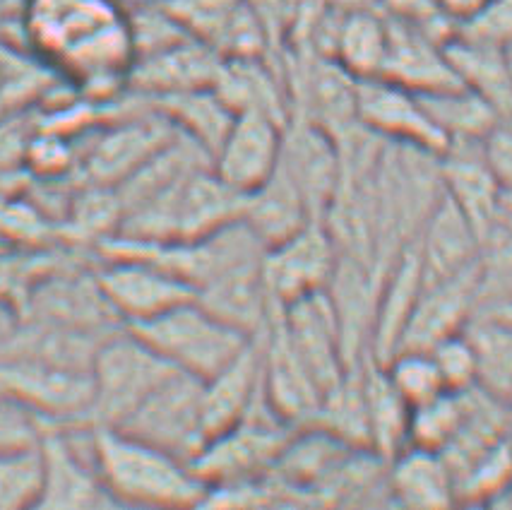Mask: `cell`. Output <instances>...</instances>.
Segmentation results:
<instances>
[{
	"label": "cell",
	"instance_id": "31",
	"mask_svg": "<svg viewBox=\"0 0 512 510\" xmlns=\"http://www.w3.org/2000/svg\"><path fill=\"white\" fill-rule=\"evenodd\" d=\"M512 474V446L505 441L488 448L472 465H467L455 477L457 503H476L491 506L496 496L505 489Z\"/></svg>",
	"mask_w": 512,
	"mask_h": 510
},
{
	"label": "cell",
	"instance_id": "41",
	"mask_svg": "<svg viewBox=\"0 0 512 510\" xmlns=\"http://www.w3.org/2000/svg\"><path fill=\"white\" fill-rule=\"evenodd\" d=\"M505 438H508V443L512 446V407H510V417H508V429H505Z\"/></svg>",
	"mask_w": 512,
	"mask_h": 510
},
{
	"label": "cell",
	"instance_id": "34",
	"mask_svg": "<svg viewBox=\"0 0 512 510\" xmlns=\"http://www.w3.org/2000/svg\"><path fill=\"white\" fill-rule=\"evenodd\" d=\"M457 39L508 49L512 46V0H486L476 13L457 25Z\"/></svg>",
	"mask_w": 512,
	"mask_h": 510
},
{
	"label": "cell",
	"instance_id": "38",
	"mask_svg": "<svg viewBox=\"0 0 512 510\" xmlns=\"http://www.w3.org/2000/svg\"><path fill=\"white\" fill-rule=\"evenodd\" d=\"M484 3L486 0H440V8H443V13L448 15L455 25H462V22L469 20Z\"/></svg>",
	"mask_w": 512,
	"mask_h": 510
},
{
	"label": "cell",
	"instance_id": "8",
	"mask_svg": "<svg viewBox=\"0 0 512 510\" xmlns=\"http://www.w3.org/2000/svg\"><path fill=\"white\" fill-rule=\"evenodd\" d=\"M0 393L13 397L41 421L87 424L92 373L32 357L0 354Z\"/></svg>",
	"mask_w": 512,
	"mask_h": 510
},
{
	"label": "cell",
	"instance_id": "23",
	"mask_svg": "<svg viewBox=\"0 0 512 510\" xmlns=\"http://www.w3.org/2000/svg\"><path fill=\"white\" fill-rule=\"evenodd\" d=\"M390 44L388 17L378 5H356L344 13L332 41L330 56L356 80L380 77Z\"/></svg>",
	"mask_w": 512,
	"mask_h": 510
},
{
	"label": "cell",
	"instance_id": "5",
	"mask_svg": "<svg viewBox=\"0 0 512 510\" xmlns=\"http://www.w3.org/2000/svg\"><path fill=\"white\" fill-rule=\"evenodd\" d=\"M299 426H291L260 393L255 405L229 429L219 431L190 462L205 486L250 482L270 474Z\"/></svg>",
	"mask_w": 512,
	"mask_h": 510
},
{
	"label": "cell",
	"instance_id": "2",
	"mask_svg": "<svg viewBox=\"0 0 512 510\" xmlns=\"http://www.w3.org/2000/svg\"><path fill=\"white\" fill-rule=\"evenodd\" d=\"M97 472L116 506H200L207 486L193 465L113 426H92Z\"/></svg>",
	"mask_w": 512,
	"mask_h": 510
},
{
	"label": "cell",
	"instance_id": "19",
	"mask_svg": "<svg viewBox=\"0 0 512 510\" xmlns=\"http://www.w3.org/2000/svg\"><path fill=\"white\" fill-rule=\"evenodd\" d=\"M260 393H263V345L260 337H255L224 369L202 381V414H205L207 438L236 424L255 405Z\"/></svg>",
	"mask_w": 512,
	"mask_h": 510
},
{
	"label": "cell",
	"instance_id": "25",
	"mask_svg": "<svg viewBox=\"0 0 512 510\" xmlns=\"http://www.w3.org/2000/svg\"><path fill=\"white\" fill-rule=\"evenodd\" d=\"M159 114H164L174 123L176 130L188 135L210 152L219 147V142L234 121V109L224 102L222 94L212 87H195V90L159 94V97H145Z\"/></svg>",
	"mask_w": 512,
	"mask_h": 510
},
{
	"label": "cell",
	"instance_id": "33",
	"mask_svg": "<svg viewBox=\"0 0 512 510\" xmlns=\"http://www.w3.org/2000/svg\"><path fill=\"white\" fill-rule=\"evenodd\" d=\"M428 352L433 354L445 388L452 393H462L479 383V359H476L474 342L467 330L443 337L436 345L428 347Z\"/></svg>",
	"mask_w": 512,
	"mask_h": 510
},
{
	"label": "cell",
	"instance_id": "4",
	"mask_svg": "<svg viewBox=\"0 0 512 510\" xmlns=\"http://www.w3.org/2000/svg\"><path fill=\"white\" fill-rule=\"evenodd\" d=\"M176 369L128 325L101 340L92 359V405L87 424L121 426L140 402Z\"/></svg>",
	"mask_w": 512,
	"mask_h": 510
},
{
	"label": "cell",
	"instance_id": "37",
	"mask_svg": "<svg viewBox=\"0 0 512 510\" xmlns=\"http://www.w3.org/2000/svg\"><path fill=\"white\" fill-rule=\"evenodd\" d=\"M484 157L493 174L498 176L500 186H512V118H498L496 126L481 140Z\"/></svg>",
	"mask_w": 512,
	"mask_h": 510
},
{
	"label": "cell",
	"instance_id": "12",
	"mask_svg": "<svg viewBox=\"0 0 512 510\" xmlns=\"http://www.w3.org/2000/svg\"><path fill=\"white\" fill-rule=\"evenodd\" d=\"M284 126L263 111H241L212 154L214 174L246 198L277 171L284 147Z\"/></svg>",
	"mask_w": 512,
	"mask_h": 510
},
{
	"label": "cell",
	"instance_id": "10",
	"mask_svg": "<svg viewBox=\"0 0 512 510\" xmlns=\"http://www.w3.org/2000/svg\"><path fill=\"white\" fill-rule=\"evenodd\" d=\"M339 246L325 222H308L296 234L265 248L263 272L277 306L323 292L335 275Z\"/></svg>",
	"mask_w": 512,
	"mask_h": 510
},
{
	"label": "cell",
	"instance_id": "36",
	"mask_svg": "<svg viewBox=\"0 0 512 510\" xmlns=\"http://www.w3.org/2000/svg\"><path fill=\"white\" fill-rule=\"evenodd\" d=\"M41 434V419L13 397L0 393V450L34 446Z\"/></svg>",
	"mask_w": 512,
	"mask_h": 510
},
{
	"label": "cell",
	"instance_id": "17",
	"mask_svg": "<svg viewBox=\"0 0 512 510\" xmlns=\"http://www.w3.org/2000/svg\"><path fill=\"white\" fill-rule=\"evenodd\" d=\"M412 241L419 253L421 270H424V282L440 280V277L464 270L479 258L481 248L479 236L469 219L462 215L460 207L452 203L445 191L440 193Z\"/></svg>",
	"mask_w": 512,
	"mask_h": 510
},
{
	"label": "cell",
	"instance_id": "11",
	"mask_svg": "<svg viewBox=\"0 0 512 510\" xmlns=\"http://www.w3.org/2000/svg\"><path fill=\"white\" fill-rule=\"evenodd\" d=\"M356 118L368 133L392 145L419 147L433 154H443L448 147L419 94L388 77L359 80Z\"/></svg>",
	"mask_w": 512,
	"mask_h": 510
},
{
	"label": "cell",
	"instance_id": "35",
	"mask_svg": "<svg viewBox=\"0 0 512 510\" xmlns=\"http://www.w3.org/2000/svg\"><path fill=\"white\" fill-rule=\"evenodd\" d=\"M37 130V109L0 116V171L25 169L29 142Z\"/></svg>",
	"mask_w": 512,
	"mask_h": 510
},
{
	"label": "cell",
	"instance_id": "6",
	"mask_svg": "<svg viewBox=\"0 0 512 510\" xmlns=\"http://www.w3.org/2000/svg\"><path fill=\"white\" fill-rule=\"evenodd\" d=\"M39 450L44 465L39 508L116 506L94 462L92 424L41 421Z\"/></svg>",
	"mask_w": 512,
	"mask_h": 510
},
{
	"label": "cell",
	"instance_id": "40",
	"mask_svg": "<svg viewBox=\"0 0 512 510\" xmlns=\"http://www.w3.org/2000/svg\"><path fill=\"white\" fill-rule=\"evenodd\" d=\"M491 506H496V508H512V474H510L508 484H505V489L500 491V494L496 496V501H493Z\"/></svg>",
	"mask_w": 512,
	"mask_h": 510
},
{
	"label": "cell",
	"instance_id": "24",
	"mask_svg": "<svg viewBox=\"0 0 512 510\" xmlns=\"http://www.w3.org/2000/svg\"><path fill=\"white\" fill-rule=\"evenodd\" d=\"M363 395H366L368 448L375 450L380 458L390 460L409 443L412 407L390 383L385 366L373 357L363 361Z\"/></svg>",
	"mask_w": 512,
	"mask_h": 510
},
{
	"label": "cell",
	"instance_id": "7",
	"mask_svg": "<svg viewBox=\"0 0 512 510\" xmlns=\"http://www.w3.org/2000/svg\"><path fill=\"white\" fill-rule=\"evenodd\" d=\"M113 429H121L176 458L193 462L207 441L202 381L174 371L140 402V407L121 426Z\"/></svg>",
	"mask_w": 512,
	"mask_h": 510
},
{
	"label": "cell",
	"instance_id": "29",
	"mask_svg": "<svg viewBox=\"0 0 512 510\" xmlns=\"http://www.w3.org/2000/svg\"><path fill=\"white\" fill-rule=\"evenodd\" d=\"M44 486L39 441L34 446L0 450V510L39 506Z\"/></svg>",
	"mask_w": 512,
	"mask_h": 510
},
{
	"label": "cell",
	"instance_id": "28",
	"mask_svg": "<svg viewBox=\"0 0 512 510\" xmlns=\"http://www.w3.org/2000/svg\"><path fill=\"white\" fill-rule=\"evenodd\" d=\"M467 332L479 359V383L476 385L512 405V325L486 316H474L467 325Z\"/></svg>",
	"mask_w": 512,
	"mask_h": 510
},
{
	"label": "cell",
	"instance_id": "16",
	"mask_svg": "<svg viewBox=\"0 0 512 510\" xmlns=\"http://www.w3.org/2000/svg\"><path fill=\"white\" fill-rule=\"evenodd\" d=\"M224 56L207 41L190 37L169 49L142 56L128 75V90L142 97L212 87L217 82Z\"/></svg>",
	"mask_w": 512,
	"mask_h": 510
},
{
	"label": "cell",
	"instance_id": "20",
	"mask_svg": "<svg viewBox=\"0 0 512 510\" xmlns=\"http://www.w3.org/2000/svg\"><path fill=\"white\" fill-rule=\"evenodd\" d=\"M390 501L407 508H448L457 503L455 477L440 450L407 443L388 460Z\"/></svg>",
	"mask_w": 512,
	"mask_h": 510
},
{
	"label": "cell",
	"instance_id": "15",
	"mask_svg": "<svg viewBox=\"0 0 512 510\" xmlns=\"http://www.w3.org/2000/svg\"><path fill=\"white\" fill-rule=\"evenodd\" d=\"M263 258L265 253L238 260L195 292L202 306L248 337L263 335L279 308L267 289Z\"/></svg>",
	"mask_w": 512,
	"mask_h": 510
},
{
	"label": "cell",
	"instance_id": "3",
	"mask_svg": "<svg viewBox=\"0 0 512 510\" xmlns=\"http://www.w3.org/2000/svg\"><path fill=\"white\" fill-rule=\"evenodd\" d=\"M166 364L188 376L207 378L224 369L255 337L214 316L198 299H188L150 320L128 325Z\"/></svg>",
	"mask_w": 512,
	"mask_h": 510
},
{
	"label": "cell",
	"instance_id": "30",
	"mask_svg": "<svg viewBox=\"0 0 512 510\" xmlns=\"http://www.w3.org/2000/svg\"><path fill=\"white\" fill-rule=\"evenodd\" d=\"M385 366L390 383L407 400L409 407L424 405L440 393H445L443 376H440L433 354L428 349L404 347L392 352L388 359L380 361Z\"/></svg>",
	"mask_w": 512,
	"mask_h": 510
},
{
	"label": "cell",
	"instance_id": "26",
	"mask_svg": "<svg viewBox=\"0 0 512 510\" xmlns=\"http://www.w3.org/2000/svg\"><path fill=\"white\" fill-rule=\"evenodd\" d=\"M445 53L464 87L479 94L498 118H512V75L505 49L455 37L445 44Z\"/></svg>",
	"mask_w": 512,
	"mask_h": 510
},
{
	"label": "cell",
	"instance_id": "9",
	"mask_svg": "<svg viewBox=\"0 0 512 510\" xmlns=\"http://www.w3.org/2000/svg\"><path fill=\"white\" fill-rule=\"evenodd\" d=\"M101 292L123 325H135L193 299L195 289L174 272L138 255H97Z\"/></svg>",
	"mask_w": 512,
	"mask_h": 510
},
{
	"label": "cell",
	"instance_id": "18",
	"mask_svg": "<svg viewBox=\"0 0 512 510\" xmlns=\"http://www.w3.org/2000/svg\"><path fill=\"white\" fill-rule=\"evenodd\" d=\"M388 25V58H385V68L380 77H388L397 85L409 87L419 94L462 85L448 53H445V44L431 39L419 27L407 25V22L388 17Z\"/></svg>",
	"mask_w": 512,
	"mask_h": 510
},
{
	"label": "cell",
	"instance_id": "21",
	"mask_svg": "<svg viewBox=\"0 0 512 510\" xmlns=\"http://www.w3.org/2000/svg\"><path fill=\"white\" fill-rule=\"evenodd\" d=\"M241 219L265 243V248L296 234L308 222H320L315 219L306 195L282 166V159L275 174L243 198Z\"/></svg>",
	"mask_w": 512,
	"mask_h": 510
},
{
	"label": "cell",
	"instance_id": "32",
	"mask_svg": "<svg viewBox=\"0 0 512 510\" xmlns=\"http://www.w3.org/2000/svg\"><path fill=\"white\" fill-rule=\"evenodd\" d=\"M464 419V395L445 390L409 414V443L412 446L445 450L460 431Z\"/></svg>",
	"mask_w": 512,
	"mask_h": 510
},
{
	"label": "cell",
	"instance_id": "27",
	"mask_svg": "<svg viewBox=\"0 0 512 510\" xmlns=\"http://www.w3.org/2000/svg\"><path fill=\"white\" fill-rule=\"evenodd\" d=\"M419 97L448 145L457 140H484L498 121L496 111L464 85L421 92Z\"/></svg>",
	"mask_w": 512,
	"mask_h": 510
},
{
	"label": "cell",
	"instance_id": "13",
	"mask_svg": "<svg viewBox=\"0 0 512 510\" xmlns=\"http://www.w3.org/2000/svg\"><path fill=\"white\" fill-rule=\"evenodd\" d=\"M440 181L448 198L469 219L479 241L503 222V186L488 166L481 140H457L440 154Z\"/></svg>",
	"mask_w": 512,
	"mask_h": 510
},
{
	"label": "cell",
	"instance_id": "22",
	"mask_svg": "<svg viewBox=\"0 0 512 510\" xmlns=\"http://www.w3.org/2000/svg\"><path fill=\"white\" fill-rule=\"evenodd\" d=\"M214 90L222 94L234 114L263 111L284 123L291 116L289 85L263 56L224 58Z\"/></svg>",
	"mask_w": 512,
	"mask_h": 510
},
{
	"label": "cell",
	"instance_id": "1",
	"mask_svg": "<svg viewBox=\"0 0 512 510\" xmlns=\"http://www.w3.org/2000/svg\"><path fill=\"white\" fill-rule=\"evenodd\" d=\"M25 37L92 102L128 90L135 46L121 0H27Z\"/></svg>",
	"mask_w": 512,
	"mask_h": 510
},
{
	"label": "cell",
	"instance_id": "14",
	"mask_svg": "<svg viewBox=\"0 0 512 510\" xmlns=\"http://www.w3.org/2000/svg\"><path fill=\"white\" fill-rule=\"evenodd\" d=\"M476 311H479V268L474 260L455 275L424 282L397 349L433 347L443 337L467 330Z\"/></svg>",
	"mask_w": 512,
	"mask_h": 510
},
{
	"label": "cell",
	"instance_id": "39",
	"mask_svg": "<svg viewBox=\"0 0 512 510\" xmlns=\"http://www.w3.org/2000/svg\"><path fill=\"white\" fill-rule=\"evenodd\" d=\"M476 316H486V318L500 320V323H508V325H512V296H510V299L500 301V304H496V306L484 308V311L476 313Z\"/></svg>",
	"mask_w": 512,
	"mask_h": 510
}]
</instances>
